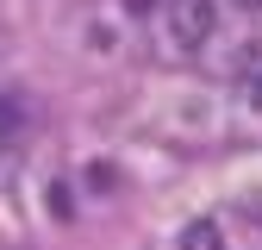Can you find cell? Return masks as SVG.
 <instances>
[{
  "instance_id": "obj_1",
  "label": "cell",
  "mask_w": 262,
  "mask_h": 250,
  "mask_svg": "<svg viewBox=\"0 0 262 250\" xmlns=\"http://www.w3.org/2000/svg\"><path fill=\"white\" fill-rule=\"evenodd\" d=\"M219 31V0H162V38L169 56H200Z\"/></svg>"
},
{
  "instance_id": "obj_2",
  "label": "cell",
  "mask_w": 262,
  "mask_h": 250,
  "mask_svg": "<svg viewBox=\"0 0 262 250\" xmlns=\"http://www.w3.org/2000/svg\"><path fill=\"white\" fill-rule=\"evenodd\" d=\"M181 250H225V238H219L212 219H193V225L181 232Z\"/></svg>"
},
{
  "instance_id": "obj_3",
  "label": "cell",
  "mask_w": 262,
  "mask_h": 250,
  "mask_svg": "<svg viewBox=\"0 0 262 250\" xmlns=\"http://www.w3.org/2000/svg\"><path fill=\"white\" fill-rule=\"evenodd\" d=\"M250 100H256V107H262V75H256V81H250Z\"/></svg>"
},
{
  "instance_id": "obj_4",
  "label": "cell",
  "mask_w": 262,
  "mask_h": 250,
  "mask_svg": "<svg viewBox=\"0 0 262 250\" xmlns=\"http://www.w3.org/2000/svg\"><path fill=\"white\" fill-rule=\"evenodd\" d=\"M244 7H250V13H256V7H262V0H244Z\"/></svg>"
}]
</instances>
